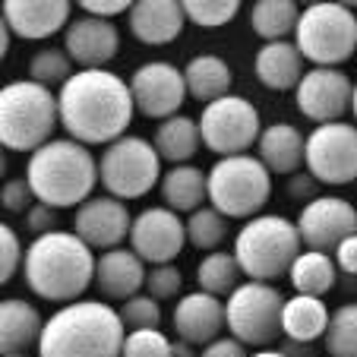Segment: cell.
<instances>
[{
    "label": "cell",
    "instance_id": "obj_10",
    "mask_svg": "<svg viewBox=\"0 0 357 357\" xmlns=\"http://www.w3.org/2000/svg\"><path fill=\"white\" fill-rule=\"evenodd\" d=\"M158 181H162V158L146 136L123 133L121 139L105 146V155H98V183L121 202L152 193Z\"/></svg>",
    "mask_w": 357,
    "mask_h": 357
},
{
    "label": "cell",
    "instance_id": "obj_11",
    "mask_svg": "<svg viewBox=\"0 0 357 357\" xmlns=\"http://www.w3.org/2000/svg\"><path fill=\"white\" fill-rule=\"evenodd\" d=\"M196 127H199L202 146L222 158L247 155V149L257 146L259 130H263L259 127V111L243 95H225V98L206 105Z\"/></svg>",
    "mask_w": 357,
    "mask_h": 357
},
{
    "label": "cell",
    "instance_id": "obj_8",
    "mask_svg": "<svg viewBox=\"0 0 357 357\" xmlns=\"http://www.w3.org/2000/svg\"><path fill=\"white\" fill-rule=\"evenodd\" d=\"M272 196V174L257 155H228L218 158L206 174V199L225 218H253L259 215Z\"/></svg>",
    "mask_w": 357,
    "mask_h": 357
},
{
    "label": "cell",
    "instance_id": "obj_6",
    "mask_svg": "<svg viewBox=\"0 0 357 357\" xmlns=\"http://www.w3.org/2000/svg\"><path fill=\"white\" fill-rule=\"evenodd\" d=\"M57 95L32 79L0 86V146L7 152H29L54 139Z\"/></svg>",
    "mask_w": 357,
    "mask_h": 357
},
{
    "label": "cell",
    "instance_id": "obj_36",
    "mask_svg": "<svg viewBox=\"0 0 357 357\" xmlns=\"http://www.w3.org/2000/svg\"><path fill=\"white\" fill-rule=\"evenodd\" d=\"M183 20H190L199 29L228 26L241 10V0H183Z\"/></svg>",
    "mask_w": 357,
    "mask_h": 357
},
{
    "label": "cell",
    "instance_id": "obj_9",
    "mask_svg": "<svg viewBox=\"0 0 357 357\" xmlns=\"http://www.w3.org/2000/svg\"><path fill=\"white\" fill-rule=\"evenodd\" d=\"M225 329L243 348H275L282 338V291L266 282H241L225 297Z\"/></svg>",
    "mask_w": 357,
    "mask_h": 357
},
{
    "label": "cell",
    "instance_id": "obj_38",
    "mask_svg": "<svg viewBox=\"0 0 357 357\" xmlns=\"http://www.w3.org/2000/svg\"><path fill=\"white\" fill-rule=\"evenodd\" d=\"M121 357H171V342L162 329H136L123 335Z\"/></svg>",
    "mask_w": 357,
    "mask_h": 357
},
{
    "label": "cell",
    "instance_id": "obj_30",
    "mask_svg": "<svg viewBox=\"0 0 357 357\" xmlns=\"http://www.w3.org/2000/svg\"><path fill=\"white\" fill-rule=\"evenodd\" d=\"M288 278L294 284L297 294H307V297H323L335 288V278L338 269L332 263L329 253H317V250H301L297 259L291 263Z\"/></svg>",
    "mask_w": 357,
    "mask_h": 357
},
{
    "label": "cell",
    "instance_id": "obj_33",
    "mask_svg": "<svg viewBox=\"0 0 357 357\" xmlns=\"http://www.w3.org/2000/svg\"><path fill=\"white\" fill-rule=\"evenodd\" d=\"M183 231H187V243L196 250H218L228 237V218L218 215L212 206H202V209L190 212L187 222H183Z\"/></svg>",
    "mask_w": 357,
    "mask_h": 357
},
{
    "label": "cell",
    "instance_id": "obj_46",
    "mask_svg": "<svg viewBox=\"0 0 357 357\" xmlns=\"http://www.w3.org/2000/svg\"><path fill=\"white\" fill-rule=\"evenodd\" d=\"M199 357H247V348H243L237 338L222 335V338H215V342L206 344Z\"/></svg>",
    "mask_w": 357,
    "mask_h": 357
},
{
    "label": "cell",
    "instance_id": "obj_3",
    "mask_svg": "<svg viewBox=\"0 0 357 357\" xmlns=\"http://www.w3.org/2000/svg\"><path fill=\"white\" fill-rule=\"evenodd\" d=\"M121 317L105 301L63 303L45 319L38 335V357H121L123 344Z\"/></svg>",
    "mask_w": 357,
    "mask_h": 357
},
{
    "label": "cell",
    "instance_id": "obj_44",
    "mask_svg": "<svg viewBox=\"0 0 357 357\" xmlns=\"http://www.w3.org/2000/svg\"><path fill=\"white\" fill-rule=\"evenodd\" d=\"M332 253H335V257H332V263H335L338 272H344V275H357V234L344 237V241L338 243Z\"/></svg>",
    "mask_w": 357,
    "mask_h": 357
},
{
    "label": "cell",
    "instance_id": "obj_49",
    "mask_svg": "<svg viewBox=\"0 0 357 357\" xmlns=\"http://www.w3.org/2000/svg\"><path fill=\"white\" fill-rule=\"evenodd\" d=\"M247 357H288L284 351H278V348H259L257 354H247Z\"/></svg>",
    "mask_w": 357,
    "mask_h": 357
},
{
    "label": "cell",
    "instance_id": "obj_45",
    "mask_svg": "<svg viewBox=\"0 0 357 357\" xmlns=\"http://www.w3.org/2000/svg\"><path fill=\"white\" fill-rule=\"evenodd\" d=\"M288 196H291V199H297V202H303V206H307L310 199H317V196H319V183L313 181L310 174H301V171H297V174H291Z\"/></svg>",
    "mask_w": 357,
    "mask_h": 357
},
{
    "label": "cell",
    "instance_id": "obj_20",
    "mask_svg": "<svg viewBox=\"0 0 357 357\" xmlns=\"http://www.w3.org/2000/svg\"><path fill=\"white\" fill-rule=\"evenodd\" d=\"M171 326H174L177 342L206 348L209 342L222 338L225 332V303L212 294H202V291L183 294L174 307Z\"/></svg>",
    "mask_w": 357,
    "mask_h": 357
},
{
    "label": "cell",
    "instance_id": "obj_15",
    "mask_svg": "<svg viewBox=\"0 0 357 357\" xmlns=\"http://www.w3.org/2000/svg\"><path fill=\"white\" fill-rule=\"evenodd\" d=\"M351 92H354V82H351V76L344 70L335 67L303 70L301 82L294 89L297 111L317 127L319 123H335L351 111Z\"/></svg>",
    "mask_w": 357,
    "mask_h": 357
},
{
    "label": "cell",
    "instance_id": "obj_17",
    "mask_svg": "<svg viewBox=\"0 0 357 357\" xmlns=\"http://www.w3.org/2000/svg\"><path fill=\"white\" fill-rule=\"evenodd\" d=\"M130 215L127 202L114 196H89L82 206H76L73 215V234L86 243L89 250H114L127 241L130 234Z\"/></svg>",
    "mask_w": 357,
    "mask_h": 357
},
{
    "label": "cell",
    "instance_id": "obj_19",
    "mask_svg": "<svg viewBox=\"0 0 357 357\" xmlns=\"http://www.w3.org/2000/svg\"><path fill=\"white\" fill-rule=\"evenodd\" d=\"M73 13L70 0H7L0 16L7 22L10 35L26 41H41L63 32Z\"/></svg>",
    "mask_w": 357,
    "mask_h": 357
},
{
    "label": "cell",
    "instance_id": "obj_16",
    "mask_svg": "<svg viewBox=\"0 0 357 357\" xmlns=\"http://www.w3.org/2000/svg\"><path fill=\"white\" fill-rule=\"evenodd\" d=\"M127 241L142 263L165 266L181 257L183 243H187V231H183V218L177 212L165 209V206H149L130 222Z\"/></svg>",
    "mask_w": 357,
    "mask_h": 357
},
{
    "label": "cell",
    "instance_id": "obj_28",
    "mask_svg": "<svg viewBox=\"0 0 357 357\" xmlns=\"http://www.w3.org/2000/svg\"><path fill=\"white\" fill-rule=\"evenodd\" d=\"M181 73H183L187 95L196 101H202V105H212V101L231 95V67L218 54L190 57V63L181 70Z\"/></svg>",
    "mask_w": 357,
    "mask_h": 357
},
{
    "label": "cell",
    "instance_id": "obj_24",
    "mask_svg": "<svg viewBox=\"0 0 357 357\" xmlns=\"http://www.w3.org/2000/svg\"><path fill=\"white\" fill-rule=\"evenodd\" d=\"M259 162L269 174H297L303 168V133L294 123H269L259 130Z\"/></svg>",
    "mask_w": 357,
    "mask_h": 357
},
{
    "label": "cell",
    "instance_id": "obj_48",
    "mask_svg": "<svg viewBox=\"0 0 357 357\" xmlns=\"http://www.w3.org/2000/svg\"><path fill=\"white\" fill-rule=\"evenodd\" d=\"M171 357H199L193 351V344H183V342H171Z\"/></svg>",
    "mask_w": 357,
    "mask_h": 357
},
{
    "label": "cell",
    "instance_id": "obj_35",
    "mask_svg": "<svg viewBox=\"0 0 357 357\" xmlns=\"http://www.w3.org/2000/svg\"><path fill=\"white\" fill-rule=\"evenodd\" d=\"M70 76H73V63L63 54V47H41L38 54H32V61H29V79L45 89L63 86Z\"/></svg>",
    "mask_w": 357,
    "mask_h": 357
},
{
    "label": "cell",
    "instance_id": "obj_52",
    "mask_svg": "<svg viewBox=\"0 0 357 357\" xmlns=\"http://www.w3.org/2000/svg\"><path fill=\"white\" fill-rule=\"evenodd\" d=\"M16 357H29V354H16Z\"/></svg>",
    "mask_w": 357,
    "mask_h": 357
},
{
    "label": "cell",
    "instance_id": "obj_26",
    "mask_svg": "<svg viewBox=\"0 0 357 357\" xmlns=\"http://www.w3.org/2000/svg\"><path fill=\"white\" fill-rule=\"evenodd\" d=\"M329 307L323 297H307L294 294L282 303V338L294 344H313L323 338L326 326H329Z\"/></svg>",
    "mask_w": 357,
    "mask_h": 357
},
{
    "label": "cell",
    "instance_id": "obj_12",
    "mask_svg": "<svg viewBox=\"0 0 357 357\" xmlns=\"http://www.w3.org/2000/svg\"><path fill=\"white\" fill-rule=\"evenodd\" d=\"M303 165L319 187H344L357 181V127L348 121L319 123L303 136Z\"/></svg>",
    "mask_w": 357,
    "mask_h": 357
},
{
    "label": "cell",
    "instance_id": "obj_18",
    "mask_svg": "<svg viewBox=\"0 0 357 357\" xmlns=\"http://www.w3.org/2000/svg\"><path fill=\"white\" fill-rule=\"evenodd\" d=\"M121 51V32L111 20L76 16L63 29V54L79 70H108V63Z\"/></svg>",
    "mask_w": 357,
    "mask_h": 357
},
{
    "label": "cell",
    "instance_id": "obj_5",
    "mask_svg": "<svg viewBox=\"0 0 357 357\" xmlns=\"http://www.w3.org/2000/svg\"><path fill=\"white\" fill-rule=\"evenodd\" d=\"M301 237H297L294 222L275 212H259V215L247 218L243 228L234 237V263L241 275L250 282H275V278L288 275L291 263L301 253Z\"/></svg>",
    "mask_w": 357,
    "mask_h": 357
},
{
    "label": "cell",
    "instance_id": "obj_23",
    "mask_svg": "<svg viewBox=\"0 0 357 357\" xmlns=\"http://www.w3.org/2000/svg\"><path fill=\"white\" fill-rule=\"evenodd\" d=\"M41 326L45 319L35 303H29L26 297H3L0 301V357H16L35 348Z\"/></svg>",
    "mask_w": 357,
    "mask_h": 357
},
{
    "label": "cell",
    "instance_id": "obj_32",
    "mask_svg": "<svg viewBox=\"0 0 357 357\" xmlns=\"http://www.w3.org/2000/svg\"><path fill=\"white\" fill-rule=\"evenodd\" d=\"M196 284L202 294H212L218 301L228 297L241 284V269H237L234 257L222 253V250L206 253V259H199V266H196Z\"/></svg>",
    "mask_w": 357,
    "mask_h": 357
},
{
    "label": "cell",
    "instance_id": "obj_47",
    "mask_svg": "<svg viewBox=\"0 0 357 357\" xmlns=\"http://www.w3.org/2000/svg\"><path fill=\"white\" fill-rule=\"evenodd\" d=\"M10 38H13V35H10L3 16H0V61H3V57H7V51H10Z\"/></svg>",
    "mask_w": 357,
    "mask_h": 357
},
{
    "label": "cell",
    "instance_id": "obj_22",
    "mask_svg": "<svg viewBox=\"0 0 357 357\" xmlns=\"http://www.w3.org/2000/svg\"><path fill=\"white\" fill-rule=\"evenodd\" d=\"M130 32L142 45H171L183 32L181 0H136L127 10Z\"/></svg>",
    "mask_w": 357,
    "mask_h": 357
},
{
    "label": "cell",
    "instance_id": "obj_34",
    "mask_svg": "<svg viewBox=\"0 0 357 357\" xmlns=\"http://www.w3.org/2000/svg\"><path fill=\"white\" fill-rule=\"evenodd\" d=\"M323 344L329 357H357V303H344L329 313Z\"/></svg>",
    "mask_w": 357,
    "mask_h": 357
},
{
    "label": "cell",
    "instance_id": "obj_40",
    "mask_svg": "<svg viewBox=\"0 0 357 357\" xmlns=\"http://www.w3.org/2000/svg\"><path fill=\"white\" fill-rule=\"evenodd\" d=\"M20 263H22L20 234L7 222H0V284H7L20 272Z\"/></svg>",
    "mask_w": 357,
    "mask_h": 357
},
{
    "label": "cell",
    "instance_id": "obj_29",
    "mask_svg": "<svg viewBox=\"0 0 357 357\" xmlns=\"http://www.w3.org/2000/svg\"><path fill=\"white\" fill-rule=\"evenodd\" d=\"M152 149L158 152L162 162H168L171 168L174 165H190V158H196L199 152V127H196L193 117L187 114H174L168 121H158V130L152 136Z\"/></svg>",
    "mask_w": 357,
    "mask_h": 357
},
{
    "label": "cell",
    "instance_id": "obj_31",
    "mask_svg": "<svg viewBox=\"0 0 357 357\" xmlns=\"http://www.w3.org/2000/svg\"><path fill=\"white\" fill-rule=\"evenodd\" d=\"M297 16H301V7L294 0H257L250 10V29L266 45L269 41H288V35H294Z\"/></svg>",
    "mask_w": 357,
    "mask_h": 357
},
{
    "label": "cell",
    "instance_id": "obj_43",
    "mask_svg": "<svg viewBox=\"0 0 357 357\" xmlns=\"http://www.w3.org/2000/svg\"><path fill=\"white\" fill-rule=\"evenodd\" d=\"M79 7L82 13L95 16V20H114V16L130 10V0H82Z\"/></svg>",
    "mask_w": 357,
    "mask_h": 357
},
{
    "label": "cell",
    "instance_id": "obj_42",
    "mask_svg": "<svg viewBox=\"0 0 357 357\" xmlns=\"http://www.w3.org/2000/svg\"><path fill=\"white\" fill-rule=\"evenodd\" d=\"M26 231L35 237L47 234V231H57V209H51L45 202H32L26 209Z\"/></svg>",
    "mask_w": 357,
    "mask_h": 357
},
{
    "label": "cell",
    "instance_id": "obj_41",
    "mask_svg": "<svg viewBox=\"0 0 357 357\" xmlns=\"http://www.w3.org/2000/svg\"><path fill=\"white\" fill-rule=\"evenodd\" d=\"M35 202L32 190H29L26 177H10V181L0 183V206L7 212H26Z\"/></svg>",
    "mask_w": 357,
    "mask_h": 357
},
{
    "label": "cell",
    "instance_id": "obj_2",
    "mask_svg": "<svg viewBox=\"0 0 357 357\" xmlns=\"http://www.w3.org/2000/svg\"><path fill=\"white\" fill-rule=\"evenodd\" d=\"M22 278L51 303H73L86 294L95 275V253L73 231H47L22 250Z\"/></svg>",
    "mask_w": 357,
    "mask_h": 357
},
{
    "label": "cell",
    "instance_id": "obj_37",
    "mask_svg": "<svg viewBox=\"0 0 357 357\" xmlns=\"http://www.w3.org/2000/svg\"><path fill=\"white\" fill-rule=\"evenodd\" d=\"M121 317L123 329L127 332H136V329H158L162 326V303L152 301L149 294H133L130 301L121 303Z\"/></svg>",
    "mask_w": 357,
    "mask_h": 357
},
{
    "label": "cell",
    "instance_id": "obj_27",
    "mask_svg": "<svg viewBox=\"0 0 357 357\" xmlns=\"http://www.w3.org/2000/svg\"><path fill=\"white\" fill-rule=\"evenodd\" d=\"M158 190H162L165 209L177 212V215H190V212L206 206V171L196 168L193 162L174 165L171 171L162 174Z\"/></svg>",
    "mask_w": 357,
    "mask_h": 357
},
{
    "label": "cell",
    "instance_id": "obj_13",
    "mask_svg": "<svg viewBox=\"0 0 357 357\" xmlns=\"http://www.w3.org/2000/svg\"><path fill=\"white\" fill-rule=\"evenodd\" d=\"M130 86V98L133 108L142 117L152 121H168V117L181 114L183 98H187V86H183L181 67L168 61H149L139 70H133Z\"/></svg>",
    "mask_w": 357,
    "mask_h": 357
},
{
    "label": "cell",
    "instance_id": "obj_21",
    "mask_svg": "<svg viewBox=\"0 0 357 357\" xmlns=\"http://www.w3.org/2000/svg\"><path fill=\"white\" fill-rule=\"evenodd\" d=\"M142 282H146V263L130 247H114L95 257L92 284L101 291V297L123 303L133 294H139Z\"/></svg>",
    "mask_w": 357,
    "mask_h": 357
},
{
    "label": "cell",
    "instance_id": "obj_4",
    "mask_svg": "<svg viewBox=\"0 0 357 357\" xmlns=\"http://www.w3.org/2000/svg\"><path fill=\"white\" fill-rule=\"evenodd\" d=\"M26 183L35 202H45L51 209L82 206L98 183V158L89 152V146L70 136L47 139L29 158Z\"/></svg>",
    "mask_w": 357,
    "mask_h": 357
},
{
    "label": "cell",
    "instance_id": "obj_25",
    "mask_svg": "<svg viewBox=\"0 0 357 357\" xmlns=\"http://www.w3.org/2000/svg\"><path fill=\"white\" fill-rule=\"evenodd\" d=\"M253 70H257V79L266 89L291 92V89H297V82L303 76V57L294 47V41H269L257 51Z\"/></svg>",
    "mask_w": 357,
    "mask_h": 357
},
{
    "label": "cell",
    "instance_id": "obj_51",
    "mask_svg": "<svg viewBox=\"0 0 357 357\" xmlns=\"http://www.w3.org/2000/svg\"><path fill=\"white\" fill-rule=\"evenodd\" d=\"M351 114H354V121H357V82H354V92H351Z\"/></svg>",
    "mask_w": 357,
    "mask_h": 357
},
{
    "label": "cell",
    "instance_id": "obj_1",
    "mask_svg": "<svg viewBox=\"0 0 357 357\" xmlns=\"http://www.w3.org/2000/svg\"><path fill=\"white\" fill-rule=\"evenodd\" d=\"M127 79L111 70H76L57 92V121L82 146H108L133 123Z\"/></svg>",
    "mask_w": 357,
    "mask_h": 357
},
{
    "label": "cell",
    "instance_id": "obj_14",
    "mask_svg": "<svg viewBox=\"0 0 357 357\" xmlns=\"http://www.w3.org/2000/svg\"><path fill=\"white\" fill-rule=\"evenodd\" d=\"M294 228L303 250L332 253L344 237L357 234V209L342 196H317L301 209Z\"/></svg>",
    "mask_w": 357,
    "mask_h": 357
},
{
    "label": "cell",
    "instance_id": "obj_39",
    "mask_svg": "<svg viewBox=\"0 0 357 357\" xmlns=\"http://www.w3.org/2000/svg\"><path fill=\"white\" fill-rule=\"evenodd\" d=\"M142 288H146V294L152 297V301L162 303V301H171V297L181 294L183 275L174 263L152 266V269H146V282H142Z\"/></svg>",
    "mask_w": 357,
    "mask_h": 357
},
{
    "label": "cell",
    "instance_id": "obj_50",
    "mask_svg": "<svg viewBox=\"0 0 357 357\" xmlns=\"http://www.w3.org/2000/svg\"><path fill=\"white\" fill-rule=\"evenodd\" d=\"M3 177H7V149L0 146V183H3Z\"/></svg>",
    "mask_w": 357,
    "mask_h": 357
},
{
    "label": "cell",
    "instance_id": "obj_7",
    "mask_svg": "<svg viewBox=\"0 0 357 357\" xmlns=\"http://www.w3.org/2000/svg\"><path fill=\"white\" fill-rule=\"evenodd\" d=\"M294 47L313 67H342L357 54V13L344 3H310L294 26Z\"/></svg>",
    "mask_w": 357,
    "mask_h": 357
}]
</instances>
